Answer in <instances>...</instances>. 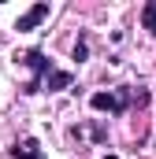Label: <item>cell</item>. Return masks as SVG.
Masks as SVG:
<instances>
[{"label":"cell","mask_w":156,"mask_h":159,"mask_svg":"<svg viewBox=\"0 0 156 159\" xmlns=\"http://www.w3.org/2000/svg\"><path fill=\"white\" fill-rule=\"evenodd\" d=\"M141 26H145L149 34H156V0H149V4L141 7Z\"/></svg>","instance_id":"8992f818"},{"label":"cell","mask_w":156,"mask_h":159,"mask_svg":"<svg viewBox=\"0 0 156 159\" xmlns=\"http://www.w3.org/2000/svg\"><path fill=\"white\" fill-rule=\"evenodd\" d=\"M11 156H15V159H45V156H41V144L34 141V137H26V141H19V144L11 148Z\"/></svg>","instance_id":"277c9868"},{"label":"cell","mask_w":156,"mask_h":159,"mask_svg":"<svg viewBox=\"0 0 156 159\" xmlns=\"http://www.w3.org/2000/svg\"><path fill=\"white\" fill-rule=\"evenodd\" d=\"M71 85V70H52L48 78H45V89L48 93H60V89H67Z\"/></svg>","instance_id":"5b68a950"},{"label":"cell","mask_w":156,"mask_h":159,"mask_svg":"<svg viewBox=\"0 0 156 159\" xmlns=\"http://www.w3.org/2000/svg\"><path fill=\"white\" fill-rule=\"evenodd\" d=\"M130 104V89H119V93H93L89 96V107L93 111H108V115H123Z\"/></svg>","instance_id":"7a4b0ae2"},{"label":"cell","mask_w":156,"mask_h":159,"mask_svg":"<svg viewBox=\"0 0 156 159\" xmlns=\"http://www.w3.org/2000/svg\"><path fill=\"white\" fill-rule=\"evenodd\" d=\"M15 59H19V63H26V67L34 70V78L26 81V93H41V78H48V74H52V63H48V59L41 56L37 48L22 52V56H15Z\"/></svg>","instance_id":"6da1fadb"},{"label":"cell","mask_w":156,"mask_h":159,"mask_svg":"<svg viewBox=\"0 0 156 159\" xmlns=\"http://www.w3.org/2000/svg\"><path fill=\"white\" fill-rule=\"evenodd\" d=\"M104 159H119V156H104Z\"/></svg>","instance_id":"ba28073f"},{"label":"cell","mask_w":156,"mask_h":159,"mask_svg":"<svg viewBox=\"0 0 156 159\" xmlns=\"http://www.w3.org/2000/svg\"><path fill=\"white\" fill-rule=\"evenodd\" d=\"M45 19H48V4H34V7H30L26 15H19L15 30H19V34H26V30H37V26L45 22Z\"/></svg>","instance_id":"3957f363"},{"label":"cell","mask_w":156,"mask_h":159,"mask_svg":"<svg viewBox=\"0 0 156 159\" xmlns=\"http://www.w3.org/2000/svg\"><path fill=\"white\" fill-rule=\"evenodd\" d=\"M85 56H89V48H85V44H75V59H78V63H82Z\"/></svg>","instance_id":"52a82bcc"}]
</instances>
